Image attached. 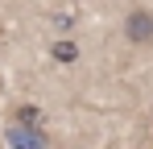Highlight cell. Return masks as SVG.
Listing matches in <instances>:
<instances>
[{
    "label": "cell",
    "mask_w": 153,
    "mask_h": 149,
    "mask_svg": "<svg viewBox=\"0 0 153 149\" xmlns=\"http://www.w3.org/2000/svg\"><path fill=\"white\" fill-rule=\"evenodd\" d=\"M4 141L8 149H50V133L46 124H8Z\"/></svg>",
    "instance_id": "6da1fadb"
},
{
    "label": "cell",
    "mask_w": 153,
    "mask_h": 149,
    "mask_svg": "<svg viewBox=\"0 0 153 149\" xmlns=\"http://www.w3.org/2000/svg\"><path fill=\"white\" fill-rule=\"evenodd\" d=\"M124 37H128V46H153V13L149 8H132L124 17Z\"/></svg>",
    "instance_id": "7a4b0ae2"
},
{
    "label": "cell",
    "mask_w": 153,
    "mask_h": 149,
    "mask_svg": "<svg viewBox=\"0 0 153 149\" xmlns=\"http://www.w3.org/2000/svg\"><path fill=\"white\" fill-rule=\"evenodd\" d=\"M8 124H42V108L37 104H17L13 116H8Z\"/></svg>",
    "instance_id": "3957f363"
},
{
    "label": "cell",
    "mask_w": 153,
    "mask_h": 149,
    "mask_svg": "<svg viewBox=\"0 0 153 149\" xmlns=\"http://www.w3.org/2000/svg\"><path fill=\"white\" fill-rule=\"evenodd\" d=\"M50 58L62 62V66H71V62H79V46H75V42H54V46H50Z\"/></svg>",
    "instance_id": "277c9868"
}]
</instances>
